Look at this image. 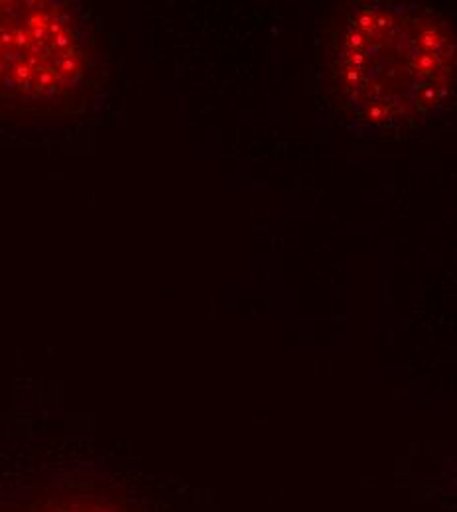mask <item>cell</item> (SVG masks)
<instances>
[{
	"mask_svg": "<svg viewBox=\"0 0 457 512\" xmlns=\"http://www.w3.org/2000/svg\"><path fill=\"white\" fill-rule=\"evenodd\" d=\"M327 75L359 123L387 130L432 123L454 103V24L434 8L359 2L333 28Z\"/></svg>",
	"mask_w": 457,
	"mask_h": 512,
	"instance_id": "cell-1",
	"label": "cell"
},
{
	"mask_svg": "<svg viewBox=\"0 0 457 512\" xmlns=\"http://www.w3.org/2000/svg\"><path fill=\"white\" fill-rule=\"evenodd\" d=\"M97 87L95 42L66 2L0 0V117L64 119Z\"/></svg>",
	"mask_w": 457,
	"mask_h": 512,
	"instance_id": "cell-2",
	"label": "cell"
},
{
	"mask_svg": "<svg viewBox=\"0 0 457 512\" xmlns=\"http://www.w3.org/2000/svg\"><path fill=\"white\" fill-rule=\"evenodd\" d=\"M0 512H138L127 499L95 485H52L18 497Z\"/></svg>",
	"mask_w": 457,
	"mask_h": 512,
	"instance_id": "cell-3",
	"label": "cell"
}]
</instances>
